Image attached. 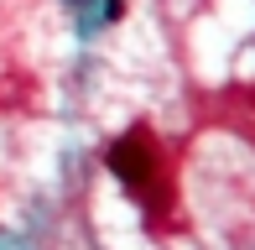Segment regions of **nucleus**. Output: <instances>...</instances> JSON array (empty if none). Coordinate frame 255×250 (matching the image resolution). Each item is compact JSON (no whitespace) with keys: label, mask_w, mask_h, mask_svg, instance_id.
Masks as SVG:
<instances>
[{"label":"nucleus","mask_w":255,"mask_h":250,"mask_svg":"<svg viewBox=\"0 0 255 250\" xmlns=\"http://www.w3.org/2000/svg\"><path fill=\"white\" fill-rule=\"evenodd\" d=\"M110 172L120 177L130 193H146L151 188V177H156V151H151V135L146 130H130V135H120V141L110 146Z\"/></svg>","instance_id":"f257e3e1"}]
</instances>
